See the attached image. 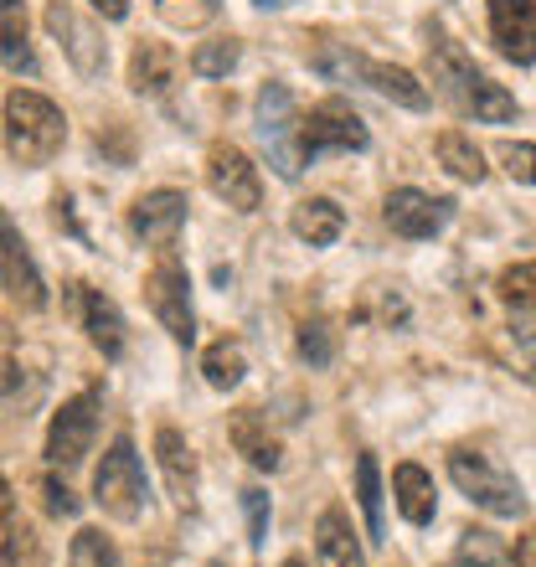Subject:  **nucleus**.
Returning a JSON list of instances; mask_svg holds the SVG:
<instances>
[{"label": "nucleus", "mask_w": 536, "mask_h": 567, "mask_svg": "<svg viewBox=\"0 0 536 567\" xmlns=\"http://www.w3.org/2000/svg\"><path fill=\"white\" fill-rule=\"evenodd\" d=\"M315 73L336 78V83H367L372 93H382L388 104L398 109H429V89L418 83L408 68H392V62H372L361 58V52H351V47H320L310 58Z\"/></svg>", "instance_id": "7ed1b4c3"}, {"label": "nucleus", "mask_w": 536, "mask_h": 567, "mask_svg": "<svg viewBox=\"0 0 536 567\" xmlns=\"http://www.w3.org/2000/svg\"><path fill=\"white\" fill-rule=\"evenodd\" d=\"M429 68H433V83H439V93H444V99L460 109V114H475L480 124H506V120H516V99H511L501 83H491V78L480 73L475 62L460 52V42L433 37Z\"/></svg>", "instance_id": "f03ea898"}, {"label": "nucleus", "mask_w": 536, "mask_h": 567, "mask_svg": "<svg viewBox=\"0 0 536 567\" xmlns=\"http://www.w3.org/2000/svg\"><path fill=\"white\" fill-rule=\"evenodd\" d=\"M155 11L165 16V27L196 31V27H207V21H217L223 0H155Z\"/></svg>", "instance_id": "c756f323"}, {"label": "nucleus", "mask_w": 536, "mask_h": 567, "mask_svg": "<svg viewBox=\"0 0 536 567\" xmlns=\"http://www.w3.org/2000/svg\"><path fill=\"white\" fill-rule=\"evenodd\" d=\"M176 52L165 42H134L130 52V89L134 93H150V99H165L171 83H176Z\"/></svg>", "instance_id": "aec40b11"}, {"label": "nucleus", "mask_w": 536, "mask_h": 567, "mask_svg": "<svg viewBox=\"0 0 536 567\" xmlns=\"http://www.w3.org/2000/svg\"><path fill=\"white\" fill-rule=\"evenodd\" d=\"M357 501H361V516H367V537L382 542L388 522H382V475H377L372 454H361L357 460Z\"/></svg>", "instance_id": "bb28decb"}, {"label": "nucleus", "mask_w": 536, "mask_h": 567, "mask_svg": "<svg viewBox=\"0 0 536 567\" xmlns=\"http://www.w3.org/2000/svg\"><path fill=\"white\" fill-rule=\"evenodd\" d=\"M238 58H243V47L233 42V37H223V42H202L192 52V73L196 78H227L233 68H238Z\"/></svg>", "instance_id": "7c9ffc66"}, {"label": "nucleus", "mask_w": 536, "mask_h": 567, "mask_svg": "<svg viewBox=\"0 0 536 567\" xmlns=\"http://www.w3.org/2000/svg\"><path fill=\"white\" fill-rule=\"evenodd\" d=\"M0 289H6L21 310H47L42 269H37V258L27 254V238H21V227L6 217V207H0Z\"/></svg>", "instance_id": "f8f14e48"}, {"label": "nucleus", "mask_w": 536, "mask_h": 567, "mask_svg": "<svg viewBox=\"0 0 536 567\" xmlns=\"http://www.w3.org/2000/svg\"><path fill=\"white\" fill-rule=\"evenodd\" d=\"M254 6H264V11H279V6H289V0H254Z\"/></svg>", "instance_id": "58836bf2"}, {"label": "nucleus", "mask_w": 536, "mask_h": 567, "mask_svg": "<svg viewBox=\"0 0 536 567\" xmlns=\"http://www.w3.org/2000/svg\"><path fill=\"white\" fill-rule=\"evenodd\" d=\"M315 563L320 567H367L357 532H351V516L341 506H326L320 522H315Z\"/></svg>", "instance_id": "6ab92c4d"}, {"label": "nucleus", "mask_w": 536, "mask_h": 567, "mask_svg": "<svg viewBox=\"0 0 536 567\" xmlns=\"http://www.w3.org/2000/svg\"><path fill=\"white\" fill-rule=\"evenodd\" d=\"M501 305L511 315V341L526 357V367L536 372V264H516L501 274Z\"/></svg>", "instance_id": "4468645a"}, {"label": "nucleus", "mask_w": 536, "mask_h": 567, "mask_svg": "<svg viewBox=\"0 0 536 567\" xmlns=\"http://www.w3.org/2000/svg\"><path fill=\"white\" fill-rule=\"evenodd\" d=\"M93 433H99V392H78L52 413V429H47V464L52 470H78L89 460Z\"/></svg>", "instance_id": "1a4fd4ad"}, {"label": "nucleus", "mask_w": 536, "mask_h": 567, "mask_svg": "<svg viewBox=\"0 0 536 567\" xmlns=\"http://www.w3.org/2000/svg\"><path fill=\"white\" fill-rule=\"evenodd\" d=\"M155 460H161V475H165V485H171V495H176V506L192 511L202 470H196V454H192V444L181 439V429H171V423L155 429Z\"/></svg>", "instance_id": "a211bd4d"}, {"label": "nucleus", "mask_w": 536, "mask_h": 567, "mask_svg": "<svg viewBox=\"0 0 536 567\" xmlns=\"http://www.w3.org/2000/svg\"><path fill=\"white\" fill-rule=\"evenodd\" d=\"M299 357L310 361V367H330L336 361V330L326 320H305L299 326Z\"/></svg>", "instance_id": "2f4dec72"}, {"label": "nucleus", "mask_w": 536, "mask_h": 567, "mask_svg": "<svg viewBox=\"0 0 536 567\" xmlns=\"http://www.w3.org/2000/svg\"><path fill=\"white\" fill-rule=\"evenodd\" d=\"M186 227V196L181 192H145L130 207V233L150 248H171Z\"/></svg>", "instance_id": "f3484780"}, {"label": "nucleus", "mask_w": 536, "mask_h": 567, "mask_svg": "<svg viewBox=\"0 0 536 567\" xmlns=\"http://www.w3.org/2000/svg\"><path fill=\"white\" fill-rule=\"evenodd\" d=\"M511 567H536V532H526L516 542V553H511Z\"/></svg>", "instance_id": "e433bc0d"}, {"label": "nucleus", "mask_w": 536, "mask_h": 567, "mask_svg": "<svg viewBox=\"0 0 536 567\" xmlns=\"http://www.w3.org/2000/svg\"><path fill=\"white\" fill-rule=\"evenodd\" d=\"M47 31L58 37V47L68 52V62L78 68V78H104L109 42H104V31L93 27V21L78 16L73 0H52V6H47Z\"/></svg>", "instance_id": "9d476101"}, {"label": "nucleus", "mask_w": 536, "mask_h": 567, "mask_svg": "<svg viewBox=\"0 0 536 567\" xmlns=\"http://www.w3.org/2000/svg\"><path fill=\"white\" fill-rule=\"evenodd\" d=\"M42 495H47V511H52V516H78V501H73V491H68V485L47 480Z\"/></svg>", "instance_id": "c9c22d12"}, {"label": "nucleus", "mask_w": 536, "mask_h": 567, "mask_svg": "<svg viewBox=\"0 0 536 567\" xmlns=\"http://www.w3.org/2000/svg\"><path fill=\"white\" fill-rule=\"evenodd\" d=\"M254 135L264 145L268 165H274V176L299 181V171H305V155H299V109H295V93L284 89V83H264L258 89Z\"/></svg>", "instance_id": "20e7f679"}, {"label": "nucleus", "mask_w": 536, "mask_h": 567, "mask_svg": "<svg viewBox=\"0 0 536 567\" xmlns=\"http://www.w3.org/2000/svg\"><path fill=\"white\" fill-rule=\"evenodd\" d=\"M73 310H78V326L89 336L109 361L124 357V346H130V330H124V315L120 305L104 295V289H89V284H73Z\"/></svg>", "instance_id": "2eb2a0df"}, {"label": "nucleus", "mask_w": 536, "mask_h": 567, "mask_svg": "<svg viewBox=\"0 0 536 567\" xmlns=\"http://www.w3.org/2000/svg\"><path fill=\"white\" fill-rule=\"evenodd\" d=\"M16 553V501H11V485L0 480V567L11 563Z\"/></svg>", "instance_id": "f704fd0d"}, {"label": "nucleus", "mask_w": 536, "mask_h": 567, "mask_svg": "<svg viewBox=\"0 0 536 567\" xmlns=\"http://www.w3.org/2000/svg\"><path fill=\"white\" fill-rule=\"evenodd\" d=\"M501 161H506L511 181H526V186H536V145H501Z\"/></svg>", "instance_id": "72a5a7b5"}, {"label": "nucleus", "mask_w": 536, "mask_h": 567, "mask_svg": "<svg viewBox=\"0 0 536 567\" xmlns=\"http://www.w3.org/2000/svg\"><path fill=\"white\" fill-rule=\"evenodd\" d=\"M284 567H305V563H299V557H289V563H284Z\"/></svg>", "instance_id": "ea45409f"}, {"label": "nucleus", "mask_w": 536, "mask_h": 567, "mask_svg": "<svg viewBox=\"0 0 536 567\" xmlns=\"http://www.w3.org/2000/svg\"><path fill=\"white\" fill-rule=\"evenodd\" d=\"M243 511H248V542H254V547H264V542H268V491L248 485V491H243Z\"/></svg>", "instance_id": "473e14b6"}, {"label": "nucleus", "mask_w": 536, "mask_h": 567, "mask_svg": "<svg viewBox=\"0 0 536 567\" xmlns=\"http://www.w3.org/2000/svg\"><path fill=\"white\" fill-rule=\"evenodd\" d=\"M346 233V212L330 196H310L295 207V238H305L310 248H330Z\"/></svg>", "instance_id": "b1692460"}, {"label": "nucleus", "mask_w": 536, "mask_h": 567, "mask_svg": "<svg viewBox=\"0 0 536 567\" xmlns=\"http://www.w3.org/2000/svg\"><path fill=\"white\" fill-rule=\"evenodd\" d=\"M382 217H388V227L398 233V238L423 243V238H439V233L449 227V217H454V202H449V196L418 192V186H398V192L388 196Z\"/></svg>", "instance_id": "ddd939ff"}, {"label": "nucleus", "mask_w": 536, "mask_h": 567, "mask_svg": "<svg viewBox=\"0 0 536 567\" xmlns=\"http://www.w3.org/2000/svg\"><path fill=\"white\" fill-rule=\"evenodd\" d=\"M233 444H238V454L254 464V470H279V464H284L279 439L268 433V419L258 413V408H243V413H233Z\"/></svg>", "instance_id": "412c9836"}, {"label": "nucleus", "mask_w": 536, "mask_h": 567, "mask_svg": "<svg viewBox=\"0 0 536 567\" xmlns=\"http://www.w3.org/2000/svg\"><path fill=\"white\" fill-rule=\"evenodd\" d=\"M449 475H454V485H460L480 511H491V516H506L511 522V516L526 511V495H522V485H516V475L501 470V464H495L491 454H480V449H454V454H449Z\"/></svg>", "instance_id": "423d86ee"}, {"label": "nucleus", "mask_w": 536, "mask_h": 567, "mask_svg": "<svg viewBox=\"0 0 536 567\" xmlns=\"http://www.w3.org/2000/svg\"><path fill=\"white\" fill-rule=\"evenodd\" d=\"M93 11L104 16V21H124V16H130V0H93Z\"/></svg>", "instance_id": "4c0bfd02"}, {"label": "nucleus", "mask_w": 536, "mask_h": 567, "mask_svg": "<svg viewBox=\"0 0 536 567\" xmlns=\"http://www.w3.org/2000/svg\"><path fill=\"white\" fill-rule=\"evenodd\" d=\"M202 372H207V382L217 392H233L248 377V357H243V346L238 341H217L207 346V357H202Z\"/></svg>", "instance_id": "a878e982"}, {"label": "nucleus", "mask_w": 536, "mask_h": 567, "mask_svg": "<svg viewBox=\"0 0 536 567\" xmlns=\"http://www.w3.org/2000/svg\"><path fill=\"white\" fill-rule=\"evenodd\" d=\"M491 42L516 68L536 62V0H491Z\"/></svg>", "instance_id": "dca6fc26"}, {"label": "nucleus", "mask_w": 536, "mask_h": 567, "mask_svg": "<svg viewBox=\"0 0 536 567\" xmlns=\"http://www.w3.org/2000/svg\"><path fill=\"white\" fill-rule=\"evenodd\" d=\"M433 150H439V161H444V171L454 181H470V186H480V181H485V155L475 150V140H470V135H460V130H444Z\"/></svg>", "instance_id": "393cba45"}, {"label": "nucleus", "mask_w": 536, "mask_h": 567, "mask_svg": "<svg viewBox=\"0 0 536 567\" xmlns=\"http://www.w3.org/2000/svg\"><path fill=\"white\" fill-rule=\"evenodd\" d=\"M449 567H464V563H460V557H454V563H449Z\"/></svg>", "instance_id": "a19ab883"}, {"label": "nucleus", "mask_w": 536, "mask_h": 567, "mask_svg": "<svg viewBox=\"0 0 536 567\" xmlns=\"http://www.w3.org/2000/svg\"><path fill=\"white\" fill-rule=\"evenodd\" d=\"M392 495H398V511L408 526H429L439 501H433V475L423 464H398L392 470Z\"/></svg>", "instance_id": "4be33fe9"}, {"label": "nucleus", "mask_w": 536, "mask_h": 567, "mask_svg": "<svg viewBox=\"0 0 536 567\" xmlns=\"http://www.w3.org/2000/svg\"><path fill=\"white\" fill-rule=\"evenodd\" d=\"M367 120L346 99H320L310 114H299V155L305 165L320 161V155H351V150H367Z\"/></svg>", "instance_id": "0eeeda50"}, {"label": "nucleus", "mask_w": 536, "mask_h": 567, "mask_svg": "<svg viewBox=\"0 0 536 567\" xmlns=\"http://www.w3.org/2000/svg\"><path fill=\"white\" fill-rule=\"evenodd\" d=\"M460 563L464 567H511V553H506V542L495 537V532L470 526V532L460 537Z\"/></svg>", "instance_id": "cd10ccee"}, {"label": "nucleus", "mask_w": 536, "mask_h": 567, "mask_svg": "<svg viewBox=\"0 0 536 567\" xmlns=\"http://www.w3.org/2000/svg\"><path fill=\"white\" fill-rule=\"evenodd\" d=\"M207 186L217 202H227L233 212H258L264 207V181L258 165L243 155L238 145H212L207 150Z\"/></svg>", "instance_id": "9b49d317"}, {"label": "nucleus", "mask_w": 536, "mask_h": 567, "mask_svg": "<svg viewBox=\"0 0 536 567\" xmlns=\"http://www.w3.org/2000/svg\"><path fill=\"white\" fill-rule=\"evenodd\" d=\"M93 501H99V511L114 516V522H140V516H145L150 485H145V464L134 454L130 433H120V439L109 444L104 464L93 470Z\"/></svg>", "instance_id": "39448f33"}, {"label": "nucleus", "mask_w": 536, "mask_h": 567, "mask_svg": "<svg viewBox=\"0 0 536 567\" xmlns=\"http://www.w3.org/2000/svg\"><path fill=\"white\" fill-rule=\"evenodd\" d=\"M68 563L73 567H120V547L99 532V526H83L68 547Z\"/></svg>", "instance_id": "c85d7f7f"}, {"label": "nucleus", "mask_w": 536, "mask_h": 567, "mask_svg": "<svg viewBox=\"0 0 536 567\" xmlns=\"http://www.w3.org/2000/svg\"><path fill=\"white\" fill-rule=\"evenodd\" d=\"M0 140H6V155L27 171H42V165L58 161V150L68 145V120L62 109L37 89H11L6 93V109H0Z\"/></svg>", "instance_id": "f257e3e1"}, {"label": "nucleus", "mask_w": 536, "mask_h": 567, "mask_svg": "<svg viewBox=\"0 0 536 567\" xmlns=\"http://www.w3.org/2000/svg\"><path fill=\"white\" fill-rule=\"evenodd\" d=\"M145 305L150 315L161 320L171 336H176L181 346L196 341V310H192V279H186V269H181V258L171 254V248H161V258H155V269L145 274Z\"/></svg>", "instance_id": "6e6552de"}, {"label": "nucleus", "mask_w": 536, "mask_h": 567, "mask_svg": "<svg viewBox=\"0 0 536 567\" xmlns=\"http://www.w3.org/2000/svg\"><path fill=\"white\" fill-rule=\"evenodd\" d=\"M0 68L37 78V52H31L27 6H21V0H0Z\"/></svg>", "instance_id": "5701e85b"}]
</instances>
